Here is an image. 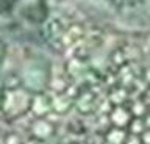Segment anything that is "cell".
Listing matches in <instances>:
<instances>
[{
    "label": "cell",
    "instance_id": "6da1fadb",
    "mask_svg": "<svg viewBox=\"0 0 150 144\" xmlns=\"http://www.w3.org/2000/svg\"><path fill=\"white\" fill-rule=\"evenodd\" d=\"M105 2L112 3V5H120V6H139V5L150 3V0H105Z\"/></svg>",
    "mask_w": 150,
    "mask_h": 144
}]
</instances>
